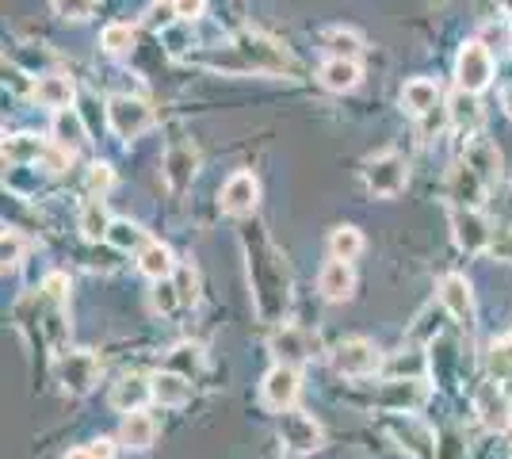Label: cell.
Instances as JSON below:
<instances>
[{
	"mask_svg": "<svg viewBox=\"0 0 512 459\" xmlns=\"http://www.w3.org/2000/svg\"><path fill=\"white\" fill-rule=\"evenodd\" d=\"M180 303H184V295H180L176 280H157V287H153V310H161V314H172V310H176Z\"/></svg>",
	"mask_w": 512,
	"mask_h": 459,
	"instance_id": "e575fe53",
	"label": "cell"
},
{
	"mask_svg": "<svg viewBox=\"0 0 512 459\" xmlns=\"http://www.w3.org/2000/svg\"><path fill=\"white\" fill-rule=\"evenodd\" d=\"M455 77H459V88H467V92H482V88L493 81V54L486 43H478V39H470L463 43L459 50V58H455Z\"/></svg>",
	"mask_w": 512,
	"mask_h": 459,
	"instance_id": "7a4b0ae2",
	"label": "cell"
},
{
	"mask_svg": "<svg viewBox=\"0 0 512 459\" xmlns=\"http://www.w3.org/2000/svg\"><path fill=\"white\" fill-rule=\"evenodd\" d=\"M321 425L310 414H299V410H287L279 417V444L291 452V456H310L321 448Z\"/></svg>",
	"mask_w": 512,
	"mask_h": 459,
	"instance_id": "277c9868",
	"label": "cell"
},
{
	"mask_svg": "<svg viewBox=\"0 0 512 459\" xmlns=\"http://www.w3.org/2000/svg\"><path fill=\"white\" fill-rule=\"evenodd\" d=\"M451 234H455V245H459L463 253H486L493 241L490 222L482 219L478 211H470V207H455V215H451Z\"/></svg>",
	"mask_w": 512,
	"mask_h": 459,
	"instance_id": "8992f818",
	"label": "cell"
},
{
	"mask_svg": "<svg viewBox=\"0 0 512 459\" xmlns=\"http://www.w3.org/2000/svg\"><path fill=\"white\" fill-rule=\"evenodd\" d=\"M111 215H107V207L100 203V199H88L85 211H81V234H85L88 241H100L107 238V230H111Z\"/></svg>",
	"mask_w": 512,
	"mask_h": 459,
	"instance_id": "4dcf8cb0",
	"label": "cell"
},
{
	"mask_svg": "<svg viewBox=\"0 0 512 459\" xmlns=\"http://www.w3.org/2000/svg\"><path fill=\"white\" fill-rule=\"evenodd\" d=\"M146 398H153V379H142V375H123L111 391V406L123 410V414H134L146 406Z\"/></svg>",
	"mask_w": 512,
	"mask_h": 459,
	"instance_id": "2e32d148",
	"label": "cell"
},
{
	"mask_svg": "<svg viewBox=\"0 0 512 459\" xmlns=\"http://www.w3.org/2000/svg\"><path fill=\"white\" fill-rule=\"evenodd\" d=\"M172 16H176L172 0H161V4H150V12H146V23H150V27H169Z\"/></svg>",
	"mask_w": 512,
	"mask_h": 459,
	"instance_id": "60d3db41",
	"label": "cell"
},
{
	"mask_svg": "<svg viewBox=\"0 0 512 459\" xmlns=\"http://www.w3.org/2000/svg\"><path fill=\"white\" fill-rule=\"evenodd\" d=\"M490 375H497V379H509V375H512V333H509V337H501V341H493Z\"/></svg>",
	"mask_w": 512,
	"mask_h": 459,
	"instance_id": "836d02e7",
	"label": "cell"
},
{
	"mask_svg": "<svg viewBox=\"0 0 512 459\" xmlns=\"http://www.w3.org/2000/svg\"><path fill=\"white\" fill-rule=\"evenodd\" d=\"M172 8H176V20L192 23L207 12V0H172Z\"/></svg>",
	"mask_w": 512,
	"mask_h": 459,
	"instance_id": "f35d334b",
	"label": "cell"
},
{
	"mask_svg": "<svg viewBox=\"0 0 512 459\" xmlns=\"http://www.w3.org/2000/svg\"><path fill=\"white\" fill-rule=\"evenodd\" d=\"M153 398L161 402V406H184L188 398H192V379L188 375H180V372H157L153 375Z\"/></svg>",
	"mask_w": 512,
	"mask_h": 459,
	"instance_id": "ffe728a7",
	"label": "cell"
},
{
	"mask_svg": "<svg viewBox=\"0 0 512 459\" xmlns=\"http://www.w3.org/2000/svg\"><path fill=\"white\" fill-rule=\"evenodd\" d=\"M505 394H509V398H512V375H509V387H505Z\"/></svg>",
	"mask_w": 512,
	"mask_h": 459,
	"instance_id": "c3c4849f",
	"label": "cell"
},
{
	"mask_svg": "<svg viewBox=\"0 0 512 459\" xmlns=\"http://www.w3.org/2000/svg\"><path fill=\"white\" fill-rule=\"evenodd\" d=\"M299 383L302 379L291 364H276L272 372L264 375V383H260V402L268 410H276V414H287L295 406V398H299Z\"/></svg>",
	"mask_w": 512,
	"mask_h": 459,
	"instance_id": "5b68a950",
	"label": "cell"
},
{
	"mask_svg": "<svg viewBox=\"0 0 512 459\" xmlns=\"http://www.w3.org/2000/svg\"><path fill=\"white\" fill-rule=\"evenodd\" d=\"M203 364H207V356H203V345H195V341H180L176 349L169 352V372H180L188 375V379H195V375L203 372Z\"/></svg>",
	"mask_w": 512,
	"mask_h": 459,
	"instance_id": "83f0119b",
	"label": "cell"
},
{
	"mask_svg": "<svg viewBox=\"0 0 512 459\" xmlns=\"http://www.w3.org/2000/svg\"><path fill=\"white\" fill-rule=\"evenodd\" d=\"M444 196H448L455 207L478 211V203L486 199V180L474 173L470 165H459V169H451L448 180H444Z\"/></svg>",
	"mask_w": 512,
	"mask_h": 459,
	"instance_id": "9c48e42d",
	"label": "cell"
},
{
	"mask_svg": "<svg viewBox=\"0 0 512 459\" xmlns=\"http://www.w3.org/2000/svg\"><path fill=\"white\" fill-rule=\"evenodd\" d=\"M138 268H142V276H150L153 284L176 276V261H172L169 245H161V241H150V245L138 253Z\"/></svg>",
	"mask_w": 512,
	"mask_h": 459,
	"instance_id": "cb8c5ba5",
	"label": "cell"
},
{
	"mask_svg": "<svg viewBox=\"0 0 512 459\" xmlns=\"http://www.w3.org/2000/svg\"><path fill=\"white\" fill-rule=\"evenodd\" d=\"M119 440H123V448H130V452H146L153 440H157V421L150 414H142V410H134V414L123 417Z\"/></svg>",
	"mask_w": 512,
	"mask_h": 459,
	"instance_id": "d6986e66",
	"label": "cell"
},
{
	"mask_svg": "<svg viewBox=\"0 0 512 459\" xmlns=\"http://www.w3.org/2000/svg\"><path fill=\"white\" fill-rule=\"evenodd\" d=\"M43 295H46V303H50V306H65V295H69V280H65L62 272H54V276H46Z\"/></svg>",
	"mask_w": 512,
	"mask_h": 459,
	"instance_id": "74e56055",
	"label": "cell"
},
{
	"mask_svg": "<svg viewBox=\"0 0 512 459\" xmlns=\"http://www.w3.org/2000/svg\"><path fill=\"white\" fill-rule=\"evenodd\" d=\"M390 372L406 375V379H425V356L417 349H409V356H398V360L390 364Z\"/></svg>",
	"mask_w": 512,
	"mask_h": 459,
	"instance_id": "d590c367",
	"label": "cell"
},
{
	"mask_svg": "<svg viewBox=\"0 0 512 459\" xmlns=\"http://www.w3.org/2000/svg\"><path fill=\"white\" fill-rule=\"evenodd\" d=\"M107 123L119 138H138L153 127V111L138 96H115V100H107Z\"/></svg>",
	"mask_w": 512,
	"mask_h": 459,
	"instance_id": "3957f363",
	"label": "cell"
},
{
	"mask_svg": "<svg viewBox=\"0 0 512 459\" xmlns=\"http://www.w3.org/2000/svg\"><path fill=\"white\" fill-rule=\"evenodd\" d=\"M509 394H505V387H482L478 391V398H474V406H478V417H482V425L486 429H509L512 421V410H509Z\"/></svg>",
	"mask_w": 512,
	"mask_h": 459,
	"instance_id": "9a60e30c",
	"label": "cell"
},
{
	"mask_svg": "<svg viewBox=\"0 0 512 459\" xmlns=\"http://www.w3.org/2000/svg\"><path fill=\"white\" fill-rule=\"evenodd\" d=\"M54 138H58V146H65V150L81 146V142L88 138L85 119H81V111H77V108L54 111Z\"/></svg>",
	"mask_w": 512,
	"mask_h": 459,
	"instance_id": "484cf974",
	"label": "cell"
},
{
	"mask_svg": "<svg viewBox=\"0 0 512 459\" xmlns=\"http://www.w3.org/2000/svg\"><path fill=\"white\" fill-rule=\"evenodd\" d=\"M448 115L451 123L459 127L463 134L478 131V123H482V108H478V96L474 92H467V88H459L455 96L448 100Z\"/></svg>",
	"mask_w": 512,
	"mask_h": 459,
	"instance_id": "d4e9b609",
	"label": "cell"
},
{
	"mask_svg": "<svg viewBox=\"0 0 512 459\" xmlns=\"http://www.w3.org/2000/svg\"><path fill=\"white\" fill-rule=\"evenodd\" d=\"M0 253H4V268H12V264H20V253H23V241L16 230H8L4 234V245H0Z\"/></svg>",
	"mask_w": 512,
	"mask_h": 459,
	"instance_id": "ab89813d",
	"label": "cell"
},
{
	"mask_svg": "<svg viewBox=\"0 0 512 459\" xmlns=\"http://www.w3.org/2000/svg\"><path fill=\"white\" fill-rule=\"evenodd\" d=\"M402 104H406L409 115H428L440 104V85L428 81V77H413L406 88H402Z\"/></svg>",
	"mask_w": 512,
	"mask_h": 459,
	"instance_id": "603a6c76",
	"label": "cell"
},
{
	"mask_svg": "<svg viewBox=\"0 0 512 459\" xmlns=\"http://www.w3.org/2000/svg\"><path fill=\"white\" fill-rule=\"evenodd\" d=\"M195 169H199V153L188 146V142H176L165 150V161H161V173H165V184L172 192H184L192 184Z\"/></svg>",
	"mask_w": 512,
	"mask_h": 459,
	"instance_id": "7c38bea8",
	"label": "cell"
},
{
	"mask_svg": "<svg viewBox=\"0 0 512 459\" xmlns=\"http://www.w3.org/2000/svg\"><path fill=\"white\" fill-rule=\"evenodd\" d=\"M100 43H104V50L111 58H123V54L134 50V27H130V23H107Z\"/></svg>",
	"mask_w": 512,
	"mask_h": 459,
	"instance_id": "d6a6232c",
	"label": "cell"
},
{
	"mask_svg": "<svg viewBox=\"0 0 512 459\" xmlns=\"http://www.w3.org/2000/svg\"><path fill=\"white\" fill-rule=\"evenodd\" d=\"M35 104H43V108L50 111H65L69 104H73V96H77V88H73V81L69 77H62V73H46V77H39V85H35Z\"/></svg>",
	"mask_w": 512,
	"mask_h": 459,
	"instance_id": "e0dca14e",
	"label": "cell"
},
{
	"mask_svg": "<svg viewBox=\"0 0 512 459\" xmlns=\"http://www.w3.org/2000/svg\"><path fill=\"white\" fill-rule=\"evenodd\" d=\"M425 398H428L425 379H394V383H386L383 391H379V402H383L386 410H394V414H413V410H421Z\"/></svg>",
	"mask_w": 512,
	"mask_h": 459,
	"instance_id": "4fadbf2b",
	"label": "cell"
},
{
	"mask_svg": "<svg viewBox=\"0 0 512 459\" xmlns=\"http://www.w3.org/2000/svg\"><path fill=\"white\" fill-rule=\"evenodd\" d=\"M363 180H367L371 196H379V199L402 196V192H406V180H409L406 157H398V153H379V157H371L367 169H363Z\"/></svg>",
	"mask_w": 512,
	"mask_h": 459,
	"instance_id": "6da1fadb",
	"label": "cell"
},
{
	"mask_svg": "<svg viewBox=\"0 0 512 459\" xmlns=\"http://www.w3.org/2000/svg\"><path fill=\"white\" fill-rule=\"evenodd\" d=\"M501 104H505V111H509V119H512V85L505 88V96H501Z\"/></svg>",
	"mask_w": 512,
	"mask_h": 459,
	"instance_id": "bcb514c9",
	"label": "cell"
},
{
	"mask_svg": "<svg viewBox=\"0 0 512 459\" xmlns=\"http://www.w3.org/2000/svg\"><path fill=\"white\" fill-rule=\"evenodd\" d=\"M88 452H92V459H115V440H107V437L92 440Z\"/></svg>",
	"mask_w": 512,
	"mask_h": 459,
	"instance_id": "ee69618b",
	"label": "cell"
},
{
	"mask_svg": "<svg viewBox=\"0 0 512 459\" xmlns=\"http://www.w3.org/2000/svg\"><path fill=\"white\" fill-rule=\"evenodd\" d=\"M88 188H92V192H107V188H111V169H107V165H92Z\"/></svg>",
	"mask_w": 512,
	"mask_h": 459,
	"instance_id": "b9f144b4",
	"label": "cell"
},
{
	"mask_svg": "<svg viewBox=\"0 0 512 459\" xmlns=\"http://www.w3.org/2000/svg\"><path fill=\"white\" fill-rule=\"evenodd\" d=\"M260 203V184L253 173H234L222 184V211L226 215H253Z\"/></svg>",
	"mask_w": 512,
	"mask_h": 459,
	"instance_id": "8fae6325",
	"label": "cell"
},
{
	"mask_svg": "<svg viewBox=\"0 0 512 459\" xmlns=\"http://www.w3.org/2000/svg\"><path fill=\"white\" fill-rule=\"evenodd\" d=\"M176 287H180L184 303H195V276H192V268H184V272L176 276Z\"/></svg>",
	"mask_w": 512,
	"mask_h": 459,
	"instance_id": "7bdbcfd3",
	"label": "cell"
},
{
	"mask_svg": "<svg viewBox=\"0 0 512 459\" xmlns=\"http://www.w3.org/2000/svg\"><path fill=\"white\" fill-rule=\"evenodd\" d=\"M50 4H54V12L62 20H85L92 12V0H50Z\"/></svg>",
	"mask_w": 512,
	"mask_h": 459,
	"instance_id": "8d00e7d4",
	"label": "cell"
},
{
	"mask_svg": "<svg viewBox=\"0 0 512 459\" xmlns=\"http://www.w3.org/2000/svg\"><path fill=\"white\" fill-rule=\"evenodd\" d=\"M62 459H92V452H88V448H73V452L62 456Z\"/></svg>",
	"mask_w": 512,
	"mask_h": 459,
	"instance_id": "f6af8a7d",
	"label": "cell"
},
{
	"mask_svg": "<svg viewBox=\"0 0 512 459\" xmlns=\"http://www.w3.org/2000/svg\"><path fill=\"white\" fill-rule=\"evenodd\" d=\"M318 77L329 92H352V88L360 85L363 69H360V62H348V58H329V62L321 66Z\"/></svg>",
	"mask_w": 512,
	"mask_h": 459,
	"instance_id": "7402d4cb",
	"label": "cell"
},
{
	"mask_svg": "<svg viewBox=\"0 0 512 459\" xmlns=\"http://www.w3.org/2000/svg\"><path fill=\"white\" fill-rule=\"evenodd\" d=\"M96 375H100V360L85 349L65 352L62 364H58V379L69 394H88L96 387Z\"/></svg>",
	"mask_w": 512,
	"mask_h": 459,
	"instance_id": "ba28073f",
	"label": "cell"
},
{
	"mask_svg": "<svg viewBox=\"0 0 512 459\" xmlns=\"http://www.w3.org/2000/svg\"><path fill=\"white\" fill-rule=\"evenodd\" d=\"M497 4H501V8H505V12H512V0H497Z\"/></svg>",
	"mask_w": 512,
	"mask_h": 459,
	"instance_id": "7dc6e473",
	"label": "cell"
},
{
	"mask_svg": "<svg viewBox=\"0 0 512 459\" xmlns=\"http://www.w3.org/2000/svg\"><path fill=\"white\" fill-rule=\"evenodd\" d=\"M352 287H356V276H352V261H333L321 264L318 272V291L321 299H329V303H344V299H352Z\"/></svg>",
	"mask_w": 512,
	"mask_h": 459,
	"instance_id": "5bb4252c",
	"label": "cell"
},
{
	"mask_svg": "<svg viewBox=\"0 0 512 459\" xmlns=\"http://www.w3.org/2000/svg\"><path fill=\"white\" fill-rule=\"evenodd\" d=\"M39 157H46V142L35 134H16L4 142V161H12V165H35Z\"/></svg>",
	"mask_w": 512,
	"mask_h": 459,
	"instance_id": "4316f807",
	"label": "cell"
},
{
	"mask_svg": "<svg viewBox=\"0 0 512 459\" xmlns=\"http://www.w3.org/2000/svg\"><path fill=\"white\" fill-rule=\"evenodd\" d=\"M272 352L279 356V364H302V360H310V337L302 333L299 326H283L272 337Z\"/></svg>",
	"mask_w": 512,
	"mask_h": 459,
	"instance_id": "44dd1931",
	"label": "cell"
},
{
	"mask_svg": "<svg viewBox=\"0 0 512 459\" xmlns=\"http://www.w3.org/2000/svg\"><path fill=\"white\" fill-rule=\"evenodd\" d=\"M333 364H337V372H341V375L363 379V375L379 372L383 356H379V349H375L371 341H363V337H352V341H344L341 349L333 352Z\"/></svg>",
	"mask_w": 512,
	"mask_h": 459,
	"instance_id": "52a82bcc",
	"label": "cell"
},
{
	"mask_svg": "<svg viewBox=\"0 0 512 459\" xmlns=\"http://www.w3.org/2000/svg\"><path fill=\"white\" fill-rule=\"evenodd\" d=\"M325 50H329V58H348V62H356V58L363 54V39L356 35V31L337 27V31L325 35Z\"/></svg>",
	"mask_w": 512,
	"mask_h": 459,
	"instance_id": "1f68e13d",
	"label": "cell"
},
{
	"mask_svg": "<svg viewBox=\"0 0 512 459\" xmlns=\"http://www.w3.org/2000/svg\"><path fill=\"white\" fill-rule=\"evenodd\" d=\"M440 303L459 326H474V291H470L467 276H455V272L444 276L440 280Z\"/></svg>",
	"mask_w": 512,
	"mask_h": 459,
	"instance_id": "30bf717a",
	"label": "cell"
},
{
	"mask_svg": "<svg viewBox=\"0 0 512 459\" xmlns=\"http://www.w3.org/2000/svg\"><path fill=\"white\" fill-rule=\"evenodd\" d=\"M463 165H470L474 173L490 184V180L501 176V153H497L490 138H470L467 150H463Z\"/></svg>",
	"mask_w": 512,
	"mask_h": 459,
	"instance_id": "ac0fdd59",
	"label": "cell"
},
{
	"mask_svg": "<svg viewBox=\"0 0 512 459\" xmlns=\"http://www.w3.org/2000/svg\"><path fill=\"white\" fill-rule=\"evenodd\" d=\"M107 241L119 249V253H130V249H146V230L130 219H115L111 230H107Z\"/></svg>",
	"mask_w": 512,
	"mask_h": 459,
	"instance_id": "f1b7e54d",
	"label": "cell"
},
{
	"mask_svg": "<svg viewBox=\"0 0 512 459\" xmlns=\"http://www.w3.org/2000/svg\"><path fill=\"white\" fill-rule=\"evenodd\" d=\"M329 253H333L337 261H356L363 253V234L356 226H337V230L329 234Z\"/></svg>",
	"mask_w": 512,
	"mask_h": 459,
	"instance_id": "f546056e",
	"label": "cell"
}]
</instances>
